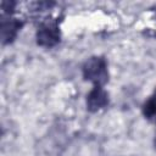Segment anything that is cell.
<instances>
[{"mask_svg":"<svg viewBox=\"0 0 156 156\" xmlns=\"http://www.w3.org/2000/svg\"><path fill=\"white\" fill-rule=\"evenodd\" d=\"M82 71L84 79L94 83V85L102 87L108 80L107 62L101 56H93L88 58L84 62Z\"/></svg>","mask_w":156,"mask_h":156,"instance_id":"obj_1","label":"cell"},{"mask_svg":"<svg viewBox=\"0 0 156 156\" xmlns=\"http://www.w3.org/2000/svg\"><path fill=\"white\" fill-rule=\"evenodd\" d=\"M61 38L58 24L56 21H46L37 30V43L44 48H52L58 44Z\"/></svg>","mask_w":156,"mask_h":156,"instance_id":"obj_2","label":"cell"},{"mask_svg":"<svg viewBox=\"0 0 156 156\" xmlns=\"http://www.w3.org/2000/svg\"><path fill=\"white\" fill-rule=\"evenodd\" d=\"M108 105V94L100 85H94V88L87 95V107L90 112H96Z\"/></svg>","mask_w":156,"mask_h":156,"instance_id":"obj_3","label":"cell"},{"mask_svg":"<svg viewBox=\"0 0 156 156\" xmlns=\"http://www.w3.org/2000/svg\"><path fill=\"white\" fill-rule=\"evenodd\" d=\"M23 26V22L17 20V18H12V17H2L1 20V39L4 44H9L11 41H13V39L17 37L18 32L21 30Z\"/></svg>","mask_w":156,"mask_h":156,"instance_id":"obj_4","label":"cell"},{"mask_svg":"<svg viewBox=\"0 0 156 156\" xmlns=\"http://www.w3.org/2000/svg\"><path fill=\"white\" fill-rule=\"evenodd\" d=\"M143 115L151 122L156 123V89L143 105Z\"/></svg>","mask_w":156,"mask_h":156,"instance_id":"obj_5","label":"cell"},{"mask_svg":"<svg viewBox=\"0 0 156 156\" xmlns=\"http://www.w3.org/2000/svg\"><path fill=\"white\" fill-rule=\"evenodd\" d=\"M15 5H16V2H13V1H4V2L1 4V7H2L4 13H10V15H11V12H12Z\"/></svg>","mask_w":156,"mask_h":156,"instance_id":"obj_6","label":"cell"},{"mask_svg":"<svg viewBox=\"0 0 156 156\" xmlns=\"http://www.w3.org/2000/svg\"><path fill=\"white\" fill-rule=\"evenodd\" d=\"M154 144H155V146H156V134H155V139H154Z\"/></svg>","mask_w":156,"mask_h":156,"instance_id":"obj_7","label":"cell"}]
</instances>
